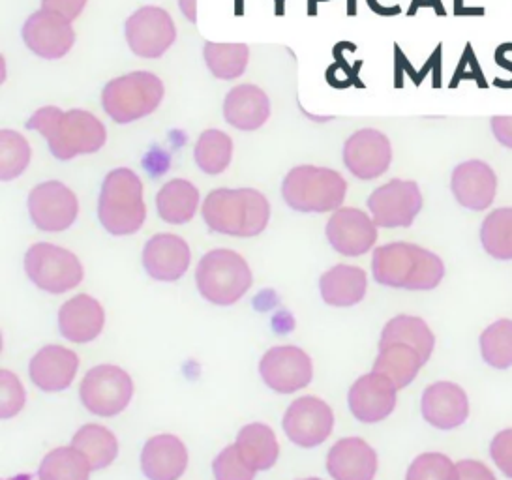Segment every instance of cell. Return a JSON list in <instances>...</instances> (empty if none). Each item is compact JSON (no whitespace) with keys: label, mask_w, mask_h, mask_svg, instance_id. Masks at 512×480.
<instances>
[{"label":"cell","mask_w":512,"mask_h":480,"mask_svg":"<svg viewBox=\"0 0 512 480\" xmlns=\"http://www.w3.org/2000/svg\"><path fill=\"white\" fill-rule=\"evenodd\" d=\"M27 128L44 135L51 154L62 162L83 154H94L107 141L104 122L83 109L62 111L57 105L40 107L27 120Z\"/></svg>","instance_id":"1"},{"label":"cell","mask_w":512,"mask_h":480,"mask_svg":"<svg viewBox=\"0 0 512 480\" xmlns=\"http://www.w3.org/2000/svg\"><path fill=\"white\" fill-rule=\"evenodd\" d=\"M372 270L377 284L407 291L436 289L445 276L443 261L434 252L407 242L376 248Z\"/></svg>","instance_id":"2"},{"label":"cell","mask_w":512,"mask_h":480,"mask_svg":"<svg viewBox=\"0 0 512 480\" xmlns=\"http://www.w3.org/2000/svg\"><path fill=\"white\" fill-rule=\"evenodd\" d=\"M205 224L214 233L231 237H256L271 218L267 197L254 188H220L203 203Z\"/></svg>","instance_id":"3"},{"label":"cell","mask_w":512,"mask_h":480,"mask_svg":"<svg viewBox=\"0 0 512 480\" xmlns=\"http://www.w3.org/2000/svg\"><path fill=\"white\" fill-rule=\"evenodd\" d=\"M98 218L115 237L134 235L145 224L143 182L132 169L119 167L107 175L98 201Z\"/></svg>","instance_id":"4"},{"label":"cell","mask_w":512,"mask_h":480,"mask_svg":"<svg viewBox=\"0 0 512 480\" xmlns=\"http://www.w3.org/2000/svg\"><path fill=\"white\" fill-rule=\"evenodd\" d=\"M346 194V179L334 169L317 165L293 167L282 184L287 205L299 212L338 210Z\"/></svg>","instance_id":"5"},{"label":"cell","mask_w":512,"mask_h":480,"mask_svg":"<svg viewBox=\"0 0 512 480\" xmlns=\"http://www.w3.org/2000/svg\"><path fill=\"white\" fill-rule=\"evenodd\" d=\"M164 83L152 72H132L115 77L102 92L107 117L117 124H132L152 115L164 100Z\"/></svg>","instance_id":"6"},{"label":"cell","mask_w":512,"mask_h":480,"mask_svg":"<svg viewBox=\"0 0 512 480\" xmlns=\"http://www.w3.org/2000/svg\"><path fill=\"white\" fill-rule=\"evenodd\" d=\"M199 293L216 306H231L252 285V270L242 255L231 250H212L203 255L196 269Z\"/></svg>","instance_id":"7"},{"label":"cell","mask_w":512,"mask_h":480,"mask_svg":"<svg viewBox=\"0 0 512 480\" xmlns=\"http://www.w3.org/2000/svg\"><path fill=\"white\" fill-rule=\"evenodd\" d=\"M25 270L34 285L51 295H61L83 282V265L66 248L38 242L25 255Z\"/></svg>","instance_id":"8"},{"label":"cell","mask_w":512,"mask_h":480,"mask_svg":"<svg viewBox=\"0 0 512 480\" xmlns=\"http://www.w3.org/2000/svg\"><path fill=\"white\" fill-rule=\"evenodd\" d=\"M134 394L130 375L119 366L102 364L87 372L79 396L83 405L100 417H115L122 413Z\"/></svg>","instance_id":"9"},{"label":"cell","mask_w":512,"mask_h":480,"mask_svg":"<svg viewBox=\"0 0 512 480\" xmlns=\"http://www.w3.org/2000/svg\"><path fill=\"white\" fill-rule=\"evenodd\" d=\"M124 36L141 59H160L177 40V29L164 8L143 6L126 19Z\"/></svg>","instance_id":"10"},{"label":"cell","mask_w":512,"mask_h":480,"mask_svg":"<svg viewBox=\"0 0 512 480\" xmlns=\"http://www.w3.org/2000/svg\"><path fill=\"white\" fill-rule=\"evenodd\" d=\"M368 209L377 227H409L422 209L421 188L415 180H391L370 195Z\"/></svg>","instance_id":"11"},{"label":"cell","mask_w":512,"mask_h":480,"mask_svg":"<svg viewBox=\"0 0 512 480\" xmlns=\"http://www.w3.org/2000/svg\"><path fill=\"white\" fill-rule=\"evenodd\" d=\"M32 224L40 231L59 233L76 222L79 201L76 194L59 180L38 184L29 195Z\"/></svg>","instance_id":"12"},{"label":"cell","mask_w":512,"mask_h":480,"mask_svg":"<svg viewBox=\"0 0 512 480\" xmlns=\"http://www.w3.org/2000/svg\"><path fill=\"white\" fill-rule=\"evenodd\" d=\"M259 374L267 387L280 394H291L304 389L312 381V360L293 345L272 347L259 364Z\"/></svg>","instance_id":"13"},{"label":"cell","mask_w":512,"mask_h":480,"mask_svg":"<svg viewBox=\"0 0 512 480\" xmlns=\"http://www.w3.org/2000/svg\"><path fill=\"white\" fill-rule=\"evenodd\" d=\"M334 413L316 396H304L289 405L284 417L287 437L304 449L321 445L332 432Z\"/></svg>","instance_id":"14"},{"label":"cell","mask_w":512,"mask_h":480,"mask_svg":"<svg viewBox=\"0 0 512 480\" xmlns=\"http://www.w3.org/2000/svg\"><path fill=\"white\" fill-rule=\"evenodd\" d=\"M23 40L36 57L57 60L70 53L76 42V32L68 19L38 10L25 21Z\"/></svg>","instance_id":"15"},{"label":"cell","mask_w":512,"mask_h":480,"mask_svg":"<svg viewBox=\"0 0 512 480\" xmlns=\"http://www.w3.org/2000/svg\"><path fill=\"white\" fill-rule=\"evenodd\" d=\"M391 162V141L387 135L374 128L355 132L344 145V164L357 179H377L387 173Z\"/></svg>","instance_id":"16"},{"label":"cell","mask_w":512,"mask_h":480,"mask_svg":"<svg viewBox=\"0 0 512 480\" xmlns=\"http://www.w3.org/2000/svg\"><path fill=\"white\" fill-rule=\"evenodd\" d=\"M327 239L342 255L357 257L374 248L377 225L374 218L359 209H338L327 224Z\"/></svg>","instance_id":"17"},{"label":"cell","mask_w":512,"mask_h":480,"mask_svg":"<svg viewBox=\"0 0 512 480\" xmlns=\"http://www.w3.org/2000/svg\"><path fill=\"white\" fill-rule=\"evenodd\" d=\"M396 390L385 375L377 372L362 375L349 390V409L355 419L366 424L387 419L396 407Z\"/></svg>","instance_id":"18"},{"label":"cell","mask_w":512,"mask_h":480,"mask_svg":"<svg viewBox=\"0 0 512 480\" xmlns=\"http://www.w3.org/2000/svg\"><path fill=\"white\" fill-rule=\"evenodd\" d=\"M451 190L462 207L486 210L496 199V173L482 160H467L452 171Z\"/></svg>","instance_id":"19"},{"label":"cell","mask_w":512,"mask_h":480,"mask_svg":"<svg viewBox=\"0 0 512 480\" xmlns=\"http://www.w3.org/2000/svg\"><path fill=\"white\" fill-rule=\"evenodd\" d=\"M190 248L177 235H154L143 250V267L158 282H177L190 267Z\"/></svg>","instance_id":"20"},{"label":"cell","mask_w":512,"mask_h":480,"mask_svg":"<svg viewBox=\"0 0 512 480\" xmlns=\"http://www.w3.org/2000/svg\"><path fill=\"white\" fill-rule=\"evenodd\" d=\"M469 415V402L464 389L449 381L430 385L422 394V417L439 430L462 426Z\"/></svg>","instance_id":"21"},{"label":"cell","mask_w":512,"mask_h":480,"mask_svg":"<svg viewBox=\"0 0 512 480\" xmlns=\"http://www.w3.org/2000/svg\"><path fill=\"white\" fill-rule=\"evenodd\" d=\"M77 368L79 359L74 351L61 345H47L32 357L29 374L38 389L61 392L72 385Z\"/></svg>","instance_id":"22"},{"label":"cell","mask_w":512,"mask_h":480,"mask_svg":"<svg viewBox=\"0 0 512 480\" xmlns=\"http://www.w3.org/2000/svg\"><path fill=\"white\" fill-rule=\"evenodd\" d=\"M327 469L334 480H374L377 454L361 437L340 439L327 458Z\"/></svg>","instance_id":"23"},{"label":"cell","mask_w":512,"mask_h":480,"mask_svg":"<svg viewBox=\"0 0 512 480\" xmlns=\"http://www.w3.org/2000/svg\"><path fill=\"white\" fill-rule=\"evenodd\" d=\"M188 465V450L179 437H151L141 452V469L149 480H179Z\"/></svg>","instance_id":"24"},{"label":"cell","mask_w":512,"mask_h":480,"mask_svg":"<svg viewBox=\"0 0 512 480\" xmlns=\"http://www.w3.org/2000/svg\"><path fill=\"white\" fill-rule=\"evenodd\" d=\"M224 117L233 128L254 132L271 117V100L265 90L256 85H239L227 92Z\"/></svg>","instance_id":"25"},{"label":"cell","mask_w":512,"mask_h":480,"mask_svg":"<svg viewBox=\"0 0 512 480\" xmlns=\"http://www.w3.org/2000/svg\"><path fill=\"white\" fill-rule=\"evenodd\" d=\"M106 314L102 304L89 295H77L68 300L59 312L62 336L76 344H87L104 329Z\"/></svg>","instance_id":"26"},{"label":"cell","mask_w":512,"mask_h":480,"mask_svg":"<svg viewBox=\"0 0 512 480\" xmlns=\"http://www.w3.org/2000/svg\"><path fill=\"white\" fill-rule=\"evenodd\" d=\"M366 272L359 267L336 265L321 276V297L334 308H349L359 304L366 295Z\"/></svg>","instance_id":"27"},{"label":"cell","mask_w":512,"mask_h":480,"mask_svg":"<svg viewBox=\"0 0 512 480\" xmlns=\"http://www.w3.org/2000/svg\"><path fill=\"white\" fill-rule=\"evenodd\" d=\"M426 360L421 353L407 344H389L379 347L374 372L391 379L396 389H406L419 374Z\"/></svg>","instance_id":"28"},{"label":"cell","mask_w":512,"mask_h":480,"mask_svg":"<svg viewBox=\"0 0 512 480\" xmlns=\"http://www.w3.org/2000/svg\"><path fill=\"white\" fill-rule=\"evenodd\" d=\"M156 207L167 224H186L196 216L199 190L190 180H169L156 195Z\"/></svg>","instance_id":"29"},{"label":"cell","mask_w":512,"mask_h":480,"mask_svg":"<svg viewBox=\"0 0 512 480\" xmlns=\"http://www.w3.org/2000/svg\"><path fill=\"white\" fill-rule=\"evenodd\" d=\"M237 449L256 471H267L278 460V441L267 424H248L237 435Z\"/></svg>","instance_id":"30"},{"label":"cell","mask_w":512,"mask_h":480,"mask_svg":"<svg viewBox=\"0 0 512 480\" xmlns=\"http://www.w3.org/2000/svg\"><path fill=\"white\" fill-rule=\"evenodd\" d=\"M398 342L415 347L421 353L422 359L428 362V359L434 353L436 338H434L432 330L422 321L421 317L398 315L385 325L381 340H379V347L381 345L398 344Z\"/></svg>","instance_id":"31"},{"label":"cell","mask_w":512,"mask_h":480,"mask_svg":"<svg viewBox=\"0 0 512 480\" xmlns=\"http://www.w3.org/2000/svg\"><path fill=\"white\" fill-rule=\"evenodd\" d=\"M72 447H76L89 460L94 471L106 469L119 454L117 437L100 424H87L79 428L72 439Z\"/></svg>","instance_id":"32"},{"label":"cell","mask_w":512,"mask_h":480,"mask_svg":"<svg viewBox=\"0 0 512 480\" xmlns=\"http://www.w3.org/2000/svg\"><path fill=\"white\" fill-rule=\"evenodd\" d=\"M196 164L207 175L224 173L233 158V141L222 130H205L197 139L194 150Z\"/></svg>","instance_id":"33"},{"label":"cell","mask_w":512,"mask_h":480,"mask_svg":"<svg viewBox=\"0 0 512 480\" xmlns=\"http://www.w3.org/2000/svg\"><path fill=\"white\" fill-rule=\"evenodd\" d=\"M92 467L76 447L51 450L38 469L40 480H89Z\"/></svg>","instance_id":"34"},{"label":"cell","mask_w":512,"mask_h":480,"mask_svg":"<svg viewBox=\"0 0 512 480\" xmlns=\"http://www.w3.org/2000/svg\"><path fill=\"white\" fill-rule=\"evenodd\" d=\"M203 57L211 74L222 81H231L241 77L250 60V49L246 44H214L207 42Z\"/></svg>","instance_id":"35"},{"label":"cell","mask_w":512,"mask_h":480,"mask_svg":"<svg viewBox=\"0 0 512 480\" xmlns=\"http://www.w3.org/2000/svg\"><path fill=\"white\" fill-rule=\"evenodd\" d=\"M484 250L499 261L512 259V209L490 212L481 227Z\"/></svg>","instance_id":"36"},{"label":"cell","mask_w":512,"mask_h":480,"mask_svg":"<svg viewBox=\"0 0 512 480\" xmlns=\"http://www.w3.org/2000/svg\"><path fill=\"white\" fill-rule=\"evenodd\" d=\"M482 359L492 368L507 370L512 366V321L499 319L482 332Z\"/></svg>","instance_id":"37"},{"label":"cell","mask_w":512,"mask_h":480,"mask_svg":"<svg viewBox=\"0 0 512 480\" xmlns=\"http://www.w3.org/2000/svg\"><path fill=\"white\" fill-rule=\"evenodd\" d=\"M31 162L29 141L14 130L0 132V179L14 180Z\"/></svg>","instance_id":"38"},{"label":"cell","mask_w":512,"mask_h":480,"mask_svg":"<svg viewBox=\"0 0 512 480\" xmlns=\"http://www.w3.org/2000/svg\"><path fill=\"white\" fill-rule=\"evenodd\" d=\"M406 480H456V464L439 452H426L407 469Z\"/></svg>","instance_id":"39"},{"label":"cell","mask_w":512,"mask_h":480,"mask_svg":"<svg viewBox=\"0 0 512 480\" xmlns=\"http://www.w3.org/2000/svg\"><path fill=\"white\" fill-rule=\"evenodd\" d=\"M216 480H254L256 469L242 458L237 445H231L218 454L212 464Z\"/></svg>","instance_id":"40"},{"label":"cell","mask_w":512,"mask_h":480,"mask_svg":"<svg viewBox=\"0 0 512 480\" xmlns=\"http://www.w3.org/2000/svg\"><path fill=\"white\" fill-rule=\"evenodd\" d=\"M0 381H2L0 415H2V419H10V417H14L23 409L27 394H25L21 381L12 372H8V370H2Z\"/></svg>","instance_id":"41"},{"label":"cell","mask_w":512,"mask_h":480,"mask_svg":"<svg viewBox=\"0 0 512 480\" xmlns=\"http://www.w3.org/2000/svg\"><path fill=\"white\" fill-rule=\"evenodd\" d=\"M462 81H473V83H477L481 89H488V81H486L484 75H482L481 64H479V60H477V55H475L473 45L471 44L466 45V49H464V53H462V57H460V62H458V66H456V70H454L451 89H458Z\"/></svg>","instance_id":"42"},{"label":"cell","mask_w":512,"mask_h":480,"mask_svg":"<svg viewBox=\"0 0 512 480\" xmlns=\"http://www.w3.org/2000/svg\"><path fill=\"white\" fill-rule=\"evenodd\" d=\"M492 460L496 462L499 471L512 479V428L503 430L492 439L490 445Z\"/></svg>","instance_id":"43"},{"label":"cell","mask_w":512,"mask_h":480,"mask_svg":"<svg viewBox=\"0 0 512 480\" xmlns=\"http://www.w3.org/2000/svg\"><path fill=\"white\" fill-rule=\"evenodd\" d=\"M87 0H42V10L53 12L74 23L79 15L83 14Z\"/></svg>","instance_id":"44"},{"label":"cell","mask_w":512,"mask_h":480,"mask_svg":"<svg viewBox=\"0 0 512 480\" xmlns=\"http://www.w3.org/2000/svg\"><path fill=\"white\" fill-rule=\"evenodd\" d=\"M456 480H496V477L482 462L462 460L456 464Z\"/></svg>","instance_id":"45"},{"label":"cell","mask_w":512,"mask_h":480,"mask_svg":"<svg viewBox=\"0 0 512 480\" xmlns=\"http://www.w3.org/2000/svg\"><path fill=\"white\" fill-rule=\"evenodd\" d=\"M490 128L492 134L496 137L497 141L512 150V117H505V115H497L490 119Z\"/></svg>","instance_id":"46"},{"label":"cell","mask_w":512,"mask_h":480,"mask_svg":"<svg viewBox=\"0 0 512 480\" xmlns=\"http://www.w3.org/2000/svg\"><path fill=\"white\" fill-rule=\"evenodd\" d=\"M179 8H181L182 15H184L190 23H196L197 0H179Z\"/></svg>","instance_id":"47"},{"label":"cell","mask_w":512,"mask_h":480,"mask_svg":"<svg viewBox=\"0 0 512 480\" xmlns=\"http://www.w3.org/2000/svg\"><path fill=\"white\" fill-rule=\"evenodd\" d=\"M454 15H484V8H467L464 0H454Z\"/></svg>","instance_id":"48"},{"label":"cell","mask_w":512,"mask_h":480,"mask_svg":"<svg viewBox=\"0 0 512 480\" xmlns=\"http://www.w3.org/2000/svg\"><path fill=\"white\" fill-rule=\"evenodd\" d=\"M496 62L497 66H501L503 70H509L512 75V62L511 60L505 59V49H503V44L499 45L496 49Z\"/></svg>","instance_id":"49"},{"label":"cell","mask_w":512,"mask_h":480,"mask_svg":"<svg viewBox=\"0 0 512 480\" xmlns=\"http://www.w3.org/2000/svg\"><path fill=\"white\" fill-rule=\"evenodd\" d=\"M6 480H32V477H29V475H19V477H12V479Z\"/></svg>","instance_id":"50"},{"label":"cell","mask_w":512,"mask_h":480,"mask_svg":"<svg viewBox=\"0 0 512 480\" xmlns=\"http://www.w3.org/2000/svg\"><path fill=\"white\" fill-rule=\"evenodd\" d=\"M302 480H321V479H302Z\"/></svg>","instance_id":"51"}]
</instances>
